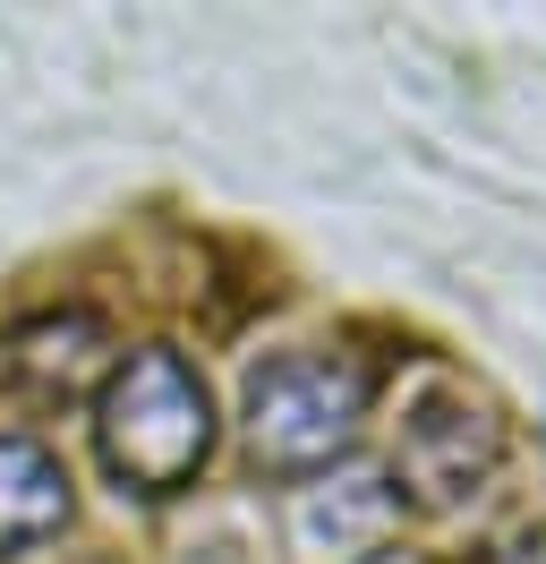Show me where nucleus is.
<instances>
[{"label":"nucleus","mask_w":546,"mask_h":564,"mask_svg":"<svg viewBox=\"0 0 546 564\" xmlns=\"http://www.w3.org/2000/svg\"><path fill=\"white\" fill-rule=\"evenodd\" d=\"M95 454L102 470L136 496H179L197 488L205 454H214V402H205V377L179 351L145 343L129 351L95 393Z\"/></svg>","instance_id":"obj_1"},{"label":"nucleus","mask_w":546,"mask_h":564,"mask_svg":"<svg viewBox=\"0 0 546 564\" xmlns=\"http://www.w3.org/2000/svg\"><path fill=\"white\" fill-rule=\"evenodd\" d=\"M375 402L368 359L350 351H282L248 377V402H239V436H248V462L273 470V479H307L359 445V420Z\"/></svg>","instance_id":"obj_2"},{"label":"nucleus","mask_w":546,"mask_h":564,"mask_svg":"<svg viewBox=\"0 0 546 564\" xmlns=\"http://www.w3.org/2000/svg\"><path fill=\"white\" fill-rule=\"evenodd\" d=\"M495 462H504V420L470 393H418L393 427V479L418 505H461L495 479Z\"/></svg>","instance_id":"obj_3"},{"label":"nucleus","mask_w":546,"mask_h":564,"mask_svg":"<svg viewBox=\"0 0 546 564\" xmlns=\"http://www.w3.org/2000/svg\"><path fill=\"white\" fill-rule=\"evenodd\" d=\"M120 368L111 351V325L95 308H61V317H34L0 343V377L34 402H77V393H102V377Z\"/></svg>","instance_id":"obj_4"},{"label":"nucleus","mask_w":546,"mask_h":564,"mask_svg":"<svg viewBox=\"0 0 546 564\" xmlns=\"http://www.w3.org/2000/svg\"><path fill=\"white\" fill-rule=\"evenodd\" d=\"M68 513H77V488H68L61 454L34 445V436H0V556L52 547Z\"/></svg>","instance_id":"obj_5"}]
</instances>
